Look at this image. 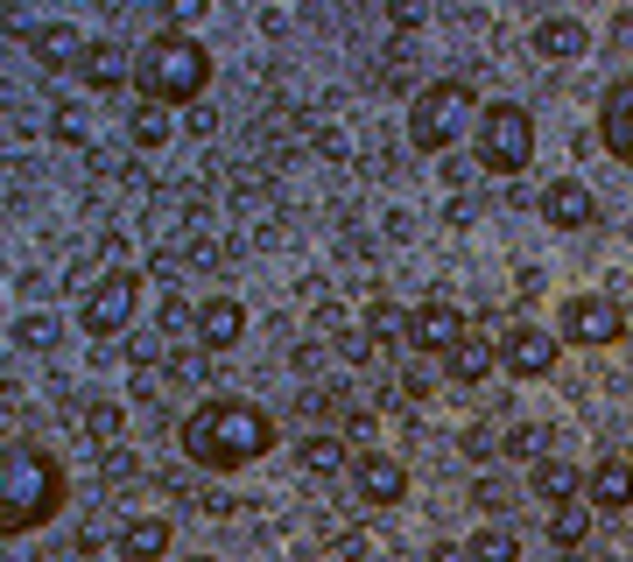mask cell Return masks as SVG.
Instances as JSON below:
<instances>
[{
    "label": "cell",
    "instance_id": "2",
    "mask_svg": "<svg viewBox=\"0 0 633 562\" xmlns=\"http://www.w3.org/2000/svg\"><path fill=\"white\" fill-rule=\"evenodd\" d=\"M275 450V422H267L254 401H233V394H211L183 415V457L198 471H240Z\"/></svg>",
    "mask_w": 633,
    "mask_h": 562
},
{
    "label": "cell",
    "instance_id": "12",
    "mask_svg": "<svg viewBox=\"0 0 633 562\" xmlns=\"http://www.w3.org/2000/svg\"><path fill=\"white\" fill-rule=\"evenodd\" d=\"M542 219H549L556 232H584V225H599V198H591L578 177H556V183L542 190Z\"/></svg>",
    "mask_w": 633,
    "mask_h": 562
},
{
    "label": "cell",
    "instance_id": "39",
    "mask_svg": "<svg viewBox=\"0 0 633 562\" xmlns=\"http://www.w3.org/2000/svg\"><path fill=\"white\" fill-rule=\"evenodd\" d=\"M388 22H394V29H422V8H415V0H394Z\"/></svg>",
    "mask_w": 633,
    "mask_h": 562
},
{
    "label": "cell",
    "instance_id": "28",
    "mask_svg": "<svg viewBox=\"0 0 633 562\" xmlns=\"http://www.w3.org/2000/svg\"><path fill=\"white\" fill-rule=\"evenodd\" d=\"M542 443H549V436L535 430V422H521V430H507V450H500V457H514V464H521V457H535V450H542Z\"/></svg>",
    "mask_w": 633,
    "mask_h": 562
},
{
    "label": "cell",
    "instance_id": "37",
    "mask_svg": "<svg viewBox=\"0 0 633 562\" xmlns=\"http://www.w3.org/2000/svg\"><path fill=\"white\" fill-rule=\"evenodd\" d=\"M338 422H345V436H367V430H373V409H359V401H345V409H338Z\"/></svg>",
    "mask_w": 633,
    "mask_h": 562
},
{
    "label": "cell",
    "instance_id": "17",
    "mask_svg": "<svg viewBox=\"0 0 633 562\" xmlns=\"http://www.w3.org/2000/svg\"><path fill=\"white\" fill-rule=\"evenodd\" d=\"M78 77L92 92H120L127 77H134V56L120 50V43H85V56H78Z\"/></svg>",
    "mask_w": 633,
    "mask_h": 562
},
{
    "label": "cell",
    "instance_id": "43",
    "mask_svg": "<svg viewBox=\"0 0 633 562\" xmlns=\"http://www.w3.org/2000/svg\"><path fill=\"white\" fill-rule=\"evenodd\" d=\"M563 562H591V555H584V549H570V555H563Z\"/></svg>",
    "mask_w": 633,
    "mask_h": 562
},
{
    "label": "cell",
    "instance_id": "18",
    "mask_svg": "<svg viewBox=\"0 0 633 562\" xmlns=\"http://www.w3.org/2000/svg\"><path fill=\"white\" fill-rule=\"evenodd\" d=\"M493 365H500L493 338H465L457 352H444V380H451V386H478V380L493 373Z\"/></svg>",
    "mask_w": 633,
    "mask_h": 562
},
{
    "label": "cell",
    "instance_id": "36",
    "mask_svg": "<svg viewBox=\"0 0 633 562\" xmlns=\"http://www.w3.org/2000/svg\"><path fill=\"white\" fill-rule=\"evenodd\" d=\"M465 457H472V464H493V457H500V450H493V430H465Z\"/></svg>",
    "mask_w": 633,
    "mask_h": 562
},
{
    "label": "cell",
    "instance_id": "24",
    "mask_svg": "<svg viewBox=\"0 0 633 562\" xmlns=\"http://www.w3.org/2000/svg\"><path fill=\"white\" fill-rule=\"evenodd\" d=\"M549 541H556V549H584V541H591V507H578V499H563V507H556V520H549Z\"/></svg>",
    "mask_w": 633,
    "mask_h": 562
},
{
    "label": "cell",
    "instance_id": "31",
    "mask_svg": "<svg viewBox=\"0 0 633 562\" xmlns=\"http://www.w3.org/2000/svg\"><path fill=\"white\" fill-rule=\"evenodd\" d=\"M198 14H204V0H169V8H162V22H169V29L183 35L190 22H198Z\"/></svg>",
    "mask_w": 633,
    "mask_h": 562
},
{
    "label": "cell",
    "instance_id": "42",
    "mask_svg": "<svg viewBox=\"0 0 633 562\" xmlns=\"http://www.w3.org/2000/svg\"><path fill=\"white\" fill-rule=\"evenodd\" d=\"M430 562H465V549H457V541H436V549H430Z\"/></svg>",
    "mask_w": 633,
    "mask_h": 562
},
{
    "label": "cell",
    "instance_id": "44",
    "mask_svg": "<svg viewBox=\"0 0 633 562\" xmlns=\"http://www.w3.org/2000/svg\"><path fill=\"white\" fill-rule=\"evenodd\" d=\"M190 562H219V555H190Z\"/></svg>",
    "mask_w": 633,
    "mask_h": 562
},
{
    "label": "cell",
    "instance_id": "29",
    "mask_svg": "<svg viewBox=\"0 0 633 562\" xmlns=\"http://www.w3.org/2000/svg\"><path fill=\"white\" fill-rule=\"evenodd\" d=\"M169 373H177V380H190V386H198V380L211 373V365H204V344H198V352H183V344H177V352H169Z\"/></svg>",
    "mask_w": 633,
    "mask_h": 562
},
{
    "label": "cell",
    "instance_id": "5",
    "mask_svg": "<svg viewBox=\"0 0 633 562\" xmlns=\"http://www.w3.org/2000/svg\"><path fill=\"white\" fill-rule=\"evenodd\" d=\"M528 162H535V113L521 99L478 106V169H493V177H521Z\"/></svg>",
    "mask_w": 633,
    "mask_h": 562
},
{
    "label": "cell",
    "instance_id": "21",
    "mask_svg": "<svg viewBox=\"0 0 633 562\" xmlns=\"http://www.w3.org/2000/svg\"><path fill=\"white\" fill-rule=\"evenodd\" d=\"M85 436L99 443V450H113V443L127 436V401H113V394H99V401H85Z\"/></svg>",
    "mask_w": 633,
    "mask_h": 562
},
{
    "label": "cell",
    "instance_id": "19",
    "mask_svg": "<svg viewBox=\"0 0 633 562\" xmlns=\"http://www.w3.org/2000/svg\"><path fill=\"white\" fill-rule=\"evenodd\" d=\"M162 555H169V520L141 513L120 528V562H162Z\"/></svg>",
    "mask_w": 633,
    "mask_h": 562
},
{
    "label": "cell",
    "instance_id": "27",
    "mask_svg": "<svg viewBox=\"0 0 633 562\" xmlns=\"http://www.w3.org/2000/svg\"><path fill=\"white\" fill-rule=\"evenodd\" d=\"M56 338H64L56 317H22L14 324V344H22V352H56Z\"/></svg>",
    "mask_w": 633,
    "mask_h": 562
},
{
    "label": "cell",
    "instance_id": "38",
    "mask_svg": "<svg viewBox=\"0 0 633 562\" xmlns=\"http://www.w3.org/2000/svg\"><path fill=\"white\" fill-rule=\"evenodd\" d=\"M317 148H324V155H331V162H345V155H352V134H338V127H324V134H317Z\"/></svg>",
    "mask_w": 633,
    "mask_h": 562
},
{
    "label": "cell",
    "instance_id": "34",
    "mask_svg": "<svg viewBox=\"0 0 633 562\" xmlns=\"http://www.w3.org/2000/svg\"><path fill=\"white\" fill-rule=\"evenodd\" d=\"M127 359H134V365H141V373H148V365L162 359V338H148V331H141V338H127Z\"/></svg>",
    "mask_w": 633,
    "mask_h": 562
},
{
    "label": "cell",
    "instance_id": "9",
    "mask_svg": "<svg viewBox=\"0 0 633 562\" xmlns=\"http://www.w3.org/2000/svg\"><path fill=\"white\" fill-rule=\"evenodd\" d=\"M556 344H563V338L535 331V324H514V331H500V344H493V352H500V365H507L514 380H542L549 365H556Z\"/></svg>",
    "mask_w": 633,
    "mask_h": 562
},
{
    "label": "cell",
    "instance_id": "15",
    "mask_svg": "<svg viewBox=\"0 0 633 562\" xmlns=\"http://www.w3.org/2000/svg\"><path fill=\"white\" fill-rule=\"evenodd\" d=\"M204 344V352H233V344L246 338V309L233 303V296H211V303H198V331H190Z\"/></svg>",
    "mask_w": 633,
    "mask_h": 562
},
{
    "label": "cell",
    "instance_id": "22",
    "mask_svg": "<svg viewBox=\"0 0 633 562\" xmlns=\"http://www.w3.org/2000/svg\"><path fill=\"white\" fill-rule=\"evenodd\" d=\"M296 464H303L310 478H338L352 457H345V436H303V443H296Z\"/></svg>",
    "mask_w": 633,
    "mask_h": 562
},
{
    "label": "cell",
    "instance_id": "40",
    "mask_svg": "<svg viewBox=\"0 0 633 562\" xmlns=\"http://www.w3.org/2000/svg\"><path fill=\"white\" fill-rule=\"evenodd\" d=\"M183 127L190 134H211V127H219V113H211V106H183Z\"/></svg>",
    "mask_w": 633,
    "mask_h": 562
},
{
    "label": "cell",
    "instance_id": "3",
    "mask_svg": "<svg viewBox=\"0 0 633 562\" xmlns=\"http://www.w3.org/2000/svg\"><path fill=\"white\" fill-rule=\"evenodd\" d=\"M134 85H141L148 106H204V85H211V50L198 35H148L134 50Z\"/></svg>",
    "mask_w": 633,
    "mask_h": 562
},
{
    "label": "cell",
    "instance_id": "14",
    "mask_svg": "<svg viewBox=\"0 0 633 562\" xmlns=\"http://www.w3.org/2000/svg\"><path fill=\"white\" fill-rule=\"evenodd\" d=\"M528 50H535V56H549V64H578V56L591 50V29L578 22V14H549V22H535Z\"/></svg>",
    "mask_w": 633,
    "mask_h": 562
},
{
    "label": "cell",
    "instance_id": "11",
    "mask_svg": "<svg viewBox=\"0 0 633 562\" xmlns=\"http://www.w3.org/2000/svg\"><path fill=\"white\" fill-rule=\"evenodd\" d=\"M599 141H605V155L633 162V71L612 77V92L599 99Z\"/></svg>",
    "mask_w": 633,
    "mask_h": 562
},
{
    "label": "cell",
    "instance_id": "32",
    "mask_svg": "<svg viewBox=\"0 0 633 562\" xmlns=\"http://www.w3.org/2000/svg\"><path fill=\"white\" fill-rule=\"evenodd\" d=\"M106 478H113V486H134V478H141V457H134V450H127V457L113 450V457H106Z\"/></svg>",
    "mask_w": 633,
    "mask_h": 562
},
{
    "label": "cell",
    "instance_id": "26",
    "mask_svg": "<svg viewBox=\"0 0 633 562\" xmlns=\"http://www.w3.org/2000/svg\"><path fill=\"white\" fill-rule=\"evenodd\" d=\"M359 331H367L373 344H401V338H409V309H401V303H373Z\"/></svg>",
    "mask_w": 633,
    "mask_h": 562
},
{
    "label": "cell",
    "instance_id": "7",
    "mask_svg": "<svg viewBox=\"0 0 633 562\" xmlns=\"http://www.w3.org/2000/svg\"><path fill=\"white\" fill-rule=\"evenodd\" d=\"M352 492L367 499V507H401V499H409V464L394 450H359L352 457Z\"/></svg>",
    "mask_w": 633,
    "mask_h": 562
},
{
    "label": "cell",
    "instance_id": "4",
    "mask_svg": "<svg viewBox=\"0 0 633 562\" xmlns=\"http://www.w3.org/2000/svg\"><path fill=\"white\" fill-rule=\"evenodd\" d=\"M465 127H478V99L465 77H436V85H422L409 99V148L422 155H451L465 141Z\"/></svg>",
    "mask_w": 633,
    "mask_h": 562
},
{
    "label": "cell",
    "instance_id": "6",
    "mask_svg": "<svg viewBox=\"0 0 633 562\" xmlns=\"http://www.w3.org/2000/svg\"><path fill=\"white\" fill-rule=\"evenodd\" d=\"M141 288H148V282L134 275V267H113V275L78 303V324H85L92 338H120L127 324H134V309H141Z\"/></svg>",
    "mask_w": 633,
    "mask_h": 562
},
{
    "label": "cell",
    "instance_id": "16",
    "mask_svg": "<svg viewBox=\"0 0 633 562\" xmlns=\"http://www.w3.org/2000/svg\"><path fill=\"white\" fill-rule=\"evenodd\" d=\"M584 499H591V513H626L633 507V464L626 457H599V471L584 478Z\"/></svg>",
    "mask_w": 633,
    "mask_h": 562
},
{
    "label": "cell",
    "instance_id": "10",
    "mask_svg": "<svg viewBox=\"0 0 633 562\" xmlns=\"http://www.w3.org/2000/svg\"><path fill=\"white\" fill-rule=\"evenodd\" d=\"M472 331H465V317H457L451 303H422V309H409V344L415 352H457V344H465Z\"/></svg>",
    "mask_w": 633,
    "mask_h": 562
},
{
    "label": "cell",
    "instance_id": "23",
    "mask_svg": "<svg viewBox=\"0 0 633 562\" xmlns=\"http://www.w3.org/2000/svg\"><path fill=\"white\" fill-rule=\"evenodd\" d=\"M535 499H549V507H563V499H578V464H563V457H542L535 464Z\"/></svg>",
    "mask_w": 633,
    "mask_h": 562
},
{
    "label": "cell",
    "instance_id": "25",
    "mask_svg": "<svg viewBox=\"0 0 633 562\" xmlns=\"http://www.w3.org/2000/svg\"><path fill=\"white\" fill-rule=\"evenodd\" d=\"M465 562H521V534H507V528H478L465 541Z\"/></svg>",
    "mask_w": 633,
    "mask_h": 562
},
{
    "label": "cell",
    "instance_id": "20",
    "mask_svg": "<svg viewBox=\"0 0 633 562\" xmlns=\"http://www.w3.org/2000/svg\"><path fill=\"white\" fill-rule=\"evenodd\" d=\"M169 134H177V120H169V106H134L127 113V141L141 148V155H156V148H169Z\"/></svg>",
    "mask_w": 633,
    "mask_h": 562
},
{
    "label": "cell",
    "instance_id": "41",
    "mask_svg": "<svg viewBox=\"0 0 633 562\" xmlns=\"http://www.w3.org/2000/svg\"><path fill=\"white\" fill-rule=\"evenodd\" d=\"M478 507H486V513H507V486H478Z\"/></svg>",
    "mask_w": 633,
    "mask_h": 562
},
{
    "label": "cell",
    "instance_id": "33",
    "mask_svg": "<svg viewBox=\"0 0 633 562\" xmlns=\"http://www.w3.org/2000/svg\"><path fill=\"white\" fill-rule=\"evenodd\" d=\"M183 261H190V267H219V246H211L204 232H190V240H183Z\"/></svg>",
    "mask_w": 633,
    "mask_h": 562
},
{
    "label": "cell",
    "instance_id": "13",
    "mask_svg": "<svg viewBox=\"0 0 633 562\" xmlns=\"http://www.w3.org/2000/svg\"><path fill=\"white\" fill-rule=\"evenodd\" d=\"M22 50H29L43 71H78V56H85V35L71 29V22H29Z\"/></svg>",
    "mask_w": 633,
    "mask_h": 562
},
{
    "label": "cell",
    "instance_id": "35",
    "mask_svg": "<svg viewBox=\"0 0 633 562\" xmlns=\"http://www.w3.org/2000/svg\"><path fill=\"white\" fill-rule=\"evenodd\" d=\"M338 352L352 359V365H367V359H373V338H367V331H338Z\"/></svg>",
    "mask_w": 633,
    "mask_h": 562
},
{
    "label": "cell",
    "instance_id": "30",
    "mask_svg": "<svg viewBox=\"0 0 633 562\" xmlns=\"http://www.w3.org/2000/svg\"><path fill=\"white\" fill-rule=\"evenodd\" d=\"M50 134H56V141H85V106H56Z\"/></svg>",
    "mask_w": 633,
    "mask_h": 562
},
{
    "label": "cell",
    "instance_id": "1",
    "mask_svg": "<svg viewBox=\"0 0 633 562\" xmlns=\"http://www.w3.org/2000/svg\"><path fill=\"white\" fill-rule=\"evenodd\" d=\"M64 499H71V478L43 443L0 436V541L50 528V520L64 513Z\"/></svg>",
    "mask_w": 633,
    "mask_h": 562
},
{
    "label": "cell",
    "instance_id": "8",
    "mask_svg": "<svg viewBox=\"0 0 633 562\" xmlns=\"http://www.w3.org/2000/svg\"><path fill=\"white\" fill-rule=\"evenodd\" d=\"M563 338L570 344H620L626 338V317L612 296H570L563 303Z\"/></svg>",
    "mask_w": 633,
    "mask_h": 562
}]
</instances>
